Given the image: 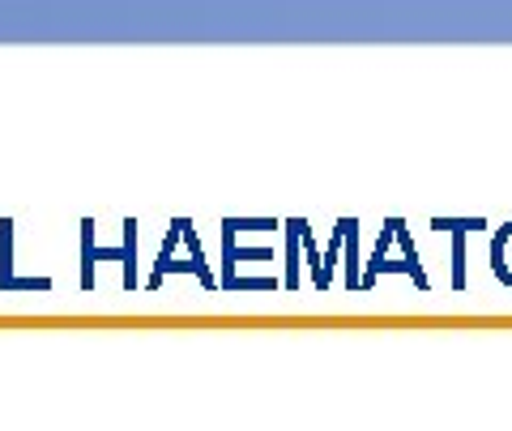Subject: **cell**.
<instances>
[{"mask_svg":"<svg viewBox=\"0 0 512 431\" xmlns=\"http://www.w3.org/2000/svg\"><path fill=\"white\" fill-rule=\"evenodd\" d=\"M495 269H500V278L512 282V227L495 239Z\"/></svg>","mask_w":512,"mask_h":431,"instance_id":"obj_1","label":"cell"}]
</instances>
